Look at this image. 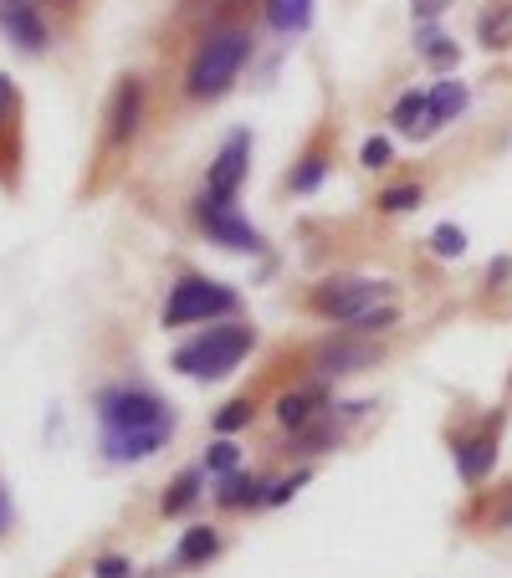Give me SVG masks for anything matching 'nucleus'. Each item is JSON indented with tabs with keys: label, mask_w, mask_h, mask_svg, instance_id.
<instances>
[{
	"label": "nucleus",
	"mask_w": 512,
	"mask_h": 578,
	"mask_svg": "<svg viewBox=\"0 0 512 578\" xmlns=\"http://www.w3.org/2000/svg\"><path fill=\"white\" fill-rule=\"evenodd\" d=\"M251 57V36L246 31H216L200 41V52L190 57V72H185V87L190 98H221L226 87L236 82V72L246 67Z\"/></svg>",
	"instance_id": "obj_1"
},
{
	"label": "nucleus",
	"mask_w": 512,
	"mask_h": 578,
	"mask_svg": "<svg viewBox=\"0 0 512 578\" xmlns=\"http://www.w3.org/2000/svg\"><path fill=\"white\" fill-rule=\"evenodd\" d=\"M256 348V333L246 323H226V328H205L200 338H190L185 348H175V369L190 379H221L231 374L246 353Z\"/></svg>",
	"instance_id": "obj_2"
},
{
	"label": "nucleus",
	"mask_w": 512,
	"mask_h": 578,
	"mask_svg": "<svg viewBox=\"0 0 512 578\" xmlns=\"http://www.w3.org/2000/svg\"><path fill=\"white\" fill-rule=\"evenodd\" d=\"M236 292L210 282V277H185L169 287V302H164V328H185V323H205V318H226L236 313Z\"/></svg>",
	"instance_id": "obj_3"
},
{
	"label": "nucleus",
	"mask_w": 512,
	"mask_h": 578,
	"mask_svg": "<svg viewBox=\"0 0 512 578\" xmlns=\"http://www.w3.org/2000/svg\"><path fill=\"white\" fill-rule=\"evenodd\" d=\"M98 420L103 430H164L175 435V415L164 399H154L149 389H108L98 399Z\"/></svg>",
	"instance_id": "obj_4"
},
{
	"label": "nucleus",
	"mask_w": 512,
	"mask_h": 578,
	"mask_svg": "<svg viewBox=\"0 0 512 578\" xmlns=\"http://www.w3.org/2000/svg\"><path fill=\"white\" fill-rule=\"evenodd\" d=\"M200 226H205V236L216 241V246H226V251H262V236H256V226L246 215H236L231 210V200H216V195H200Z\"/></svg>",
	"instance_id": "obj_5"
},
{
	"label": "nucleus",
	"mask_w": 512,
	"mask_h": 578,
	"mask_svg": "<svg viewBox=\"0 0 512 578\" xmlns=\"http://www.w3.org/2000/svg\"><path fill=\"white\" fill-rule=\"evenodd\" d=\"M379 302H384V282H364V277L328 282V287H318V297H313L318 313L344 318V323H354L359 313H369V307H379Z\"/></svg>",
	"instance_id": "obj_6"
},
{
	"label": "nucleus",
	"mask_w": 512,
	"mask_h": 578,
	"mask_svg": "<svg viewBox=\"0 0 512 578\" xmlns=\"http://www.w3.org/2000/svg\"><path fill=\"white\" fill-rule=\"evenodd\" d=\"M246 164H251V133L236 128L231 139L221 144V154H216V164H210V174H205V195L231 200V195L241 190V180H246Z\"/></svg>",
	"instance_id": "obj_7"
},
{
	"label": "nucleus",
	"mask_w": 512,
	"mask_h": 578,
	"mask_svg": "<svg viewBox=\"0 0 512 578\" xmlns=\"http://www.w3.org/2000/svg\"><path fill=\"white\" fill-rule=\"evenodd\" d=\"M0 31H6L21 52H41L47 47V21L31 0H0Z\"/></svg>",
	"instance_id": "obj_8"
},
{
	"label": "nucleus",
	"mask_w": 512,
	"mask_h": 578,
	"mask_svg": "<svg viewBox=\"0 0 512 578\" xmlns=\"http://www.w3.org/2000/svg\"><path fill=\"white\" fill-rule=\"evenodd\" d=\"M164 430H103V456L108 461H149L164 451Z\"/></svg>",
	"instance_id": "obj_9"
},
{
	"label": "nucleus",
	"mask_w": 512,
	"mask_h": 578,
	"mask_svg": "<svg viewBox=\"0 0 512 578\" xmlns=\"http://www.w3.org/2000/svg\"><path fill=\"white\" fill-rule=\"evenodd\" d=\"M466 103H472L466 82H456V77L436 82V87H431V98H425V123H420V133H431V128H441V123L461 118V113H466Z\"/></svg>",
	"instance_id": "obj_10"
},
{
	"label": "nucleus",
	"mask_w": 512,
	"mask_h": 578,
	"mask_svg": "<svg viewBox=\"0 0 512 578\" xmlns=\"http://www.w3.org/2000/svg\"><path fill=\"white\" fill-rule=\"evenodd\" d=\"M374 364V348L369 343H354V338H333L318 348V369L323 374H359Z\"/></svg>",
	"instance_id": "obj_11"
},
{
	"label": "nucleus",
	"mask_w": 512,
	"mask_h": 578,
	"mask_svg": "<svg viewBox=\"0 0 512 578\" xmlns=\"http://www.w3.org/2000/svg\"><path fill=\"white\" fill-rule=\"evenodd\" d=\"M139 113H144V87L134 77H123V87L113 93L108 133H113V139H134V133H139Z\"/></svg>",
	"instance_id": "obj_12"
},
{
	"label": "nucleus",
	"mask_w": 512,
	"mask_h": 578,
	"mask_svg": "<svg viewBox=\"0 0 512 578\" xmlns=\"http://www.w3.org/2000/svg\"><path fill=\"white\" fill-rule=\"evenodd\" d=\"M492 461H497L492 435H477V440H466V446L456 451V471H461V481H482V476H492Z\"/></svg>",
	"instance_id": "obj_13"
},
{
	"label": "nucleus",
	"mask_w": 512,
	"mask_h": 578,
	"mask_svg": "<svg viewBox=\"0 0 512 578\" xmlns=\"http://www.w3.org/2000/svg\"><path fill=\"white\" fill-rule=\"evenodd\" d=\"M318 405H323V389H297V394H282V399H277V420H282L287 430H308V420L318 415Z\"/></svg>",
	"instance_id": "obj_14"
},
{
	"label": "nucleus",
	"mask_w": 512,
	"mask_h": 578,
	"mask_svg": "<svg viewBox=\"0 0 512 578\" xmlns=\"http://www.w3.org/2000/svg\"><path fill=\"white\" fill-rule=\"evenodd\" d=\"M477 36H482V47H497V52L512 47V0H492L477 21Z\"/></svg>",
	"instance_id": "obj_15"
},
{
	"label": "nucleus",
	"mask_w": 512,
	"mask_h": 578,
	"mask_svg": "<svg viewBox=\"0 0 512 578\" xmlns=\"http://www.w3.org/2000/svg\"><path fill=\"white\" fill-rule=\"evenodd\" d=\"M221 507H256V502H267V492H262V481L256 476H241V471H231V476H221Z\"/></svg>",
	"instance_id": "obj_16"
},
{
	"label": "nucleus",
	"mask_w": 512,
	"mask_h": 578,
	"mask_svg": "<svg viewBox=\"0 0 512 578\" xmlns=\"http://www.w3.org/2000/svg\"><path fill=\"white\" fill-rule=\"evenodd\" d=\"M267 21H272L277 31H308L313 0H267Z\"/></svg>",
	"instance_id": "obj_17"
},
{
	"label": "nucleus",
	"mask_w": 512,
	"mask_h": 578,
	"mask_svg": "<svg viewBox=\"0 0 512 578\" xmlns=\"http://www.w3.org/2000/svg\"><path fill=\"white\" fill-rule=\"evenodd\" d=\"M216 548H221L216 527H190L180 538V563H205V558H216Z\"/></svg>",
	"instance_id": "obj_18"
},
{
	"label": "nucleus",
	"mask_w": 512,
	"mask_h": 578,
	"mask_svg": "<svg viewBox=\"0 0 512 578\" xmlns=\"http://www.w3.org/2000/svg\"><path fill=\"white\" fill-rule=\"evenodd\" d=\"M420 57L431 62V67H456V41L425 26V31H420Z\"/></svg>",
	"instance_id": "obj_19"
},
{
	"label": "nucleus",
	"mask_w": 512,
	"mask_h": 578,
	"mask_svg": "<svg viewBox=\"0 0 512 578\" xmlns=\"http://www.w3.org/2000/svg\"><path fill=\"white\" fill-rule=\"evenodd\" d=\"M323 174H328V159H323V154H308L303 164L292 169V180H287V185H292L297 195H313V190L323 185Z\"/></svg>",
	"instance_id": "obj_20"
},
{
	"label": "nucleus",
	"mask_w": 512,
	"mask_h": 578,
	"mask_svg": "<svg viewBox=\"0 0 512 578\" xmlns=\"http://www.w3.org/2000/svg\"><path fill=\"white\" fill-rule=\"evenodd\" d=\"M200 476H205V471H185L175 486H169V497H164V512H169V517H180V512L200 497Z\"/></svg>",
	"instance_id": "obj_21"
},
{
	"label": "nucleus",
	"mask_w": 512,
	"mask_h": 578,
	"mask_svg": "<svg viewBox=\"0 0 512 578\" xmlns=\"http://www.w3.org/2000/svg\"><path fill=\"white\" fill-rule=\"evenodd\" d=\"M390 123H395V128H405V133H410V128H420V123H425V93H405V98L395 103Z\"/></svg>",
	"instance_id": "obj_22"
},
{
	"label": "nucleus",
	"mask_w": 512,
	"mask_h": 578,
	"mask_svg": "<svg viewBox=\"0 0 512 578\" xmlns=\"http://www.w3.org/2000/svg\"><path fill=\"white\" fill-rule=\"evenodd\" d=\"M415 205H420V185H395V190L379 195V210H384V215H405V210H415Z\"/></svg>",
	"instance_id": "obj_23"
},
{
	"label": "nucleus",
	"mask_w": 512,
	"mask_h": 578,
	"mask_svg": "<svg viewBox=\"0 0 512 578\" xmlns=\"http://www.w3.org/2000/svg\"><path fill=\"white\" fill-rule=\"evenodd\" d=\"M431 251H436V256H446V261L466 256V231H461V226H436V236H431Z\"/></svg>",
	"instance_id": "obj_24"
},
{
	"label": "nucleus",
	"mask_w": 512,
	"mask_h": 578,
	"mask_svg": "<svg viewBox=\"0 0 512 578\" xmlns=\"http://www.w3.org/2000/svg\"><path fill=\"white\" fill-rule=\"evenodd\" d=\"M251 425V399H231V405L216 415V430L221 435H236V430H246Z\"/></svg>",
	"instance_id": "obj_25"
},
{
	"label": "nucleus",
	"mask_w": 512,
	"mask_h": 578,
	"mask_svg": "<svg viewBox=\"0 0 512 578\" xmlns=\"http://www.w3.org/2000/svg\"><path fill=\"white\" fill-rule=\"evenodd\" d=\"M395 318H400L395 307H369V313H359V318H354V328L369 338V333H384V328H395Z\"/></svg>",
	"instance_id": "obj_26"
},
{
	"label": "nucleus",
	"mask_w": 512,
	"mask_h": 578,
	"mask_svg": "<svg viewBox=\"0 0 512 578\" xmlns=\"http://www.w3.org/2000/svg\"><path fill=\"white\" fill-rule=\"evenodd\" d=\"M236 446H231V440H216V446H210V456H205V471H216V476H231L236 471Z\"/></svg>",
	"instance_id": "obj_27"
},
{
	"label": "nucleus",
	"mask_w": 512,
	"mask_h": 578,
	"mask_svg": "<svg viewBox=\"0 0 512 578\" xmlns=\"http://www.w3.org/2000/svg\"><path fill=\"white\" fill-rule=\"evenodd\" d=\"M390 159H395L390 139H364V149H359V164H364V169H384Z\"/></svg>",
	"instance_id": "obj_28"
},
{
	"label": "nucleus",
	"mask_w": 512,
	"mask_h": 578,
	"mask_svg": "<svg viewBox=\"0 0 512 578\" xmlns=\"http://www.w3.org/2000/svg\"><path fill=\"white\" fill-rule=\"evenodd\" d=\"M308 476H313V471H297V476H287V481H277V486H267V502H272V507H282V502H292V497H297V486H303Z\"/></svg>",
	"instance_id": "obj_29"
},
{
	"label": "nucleus",
	"mask_w": 512,
	"mask_h": 578,
	"mask_svg": "<svg viewBox=\"0 0 512 578\" xmlns=\"http://www.w3.org/2000/svg\"><path fill=\"white\" fill-rule=\"evenodd\" d=\"M451 6V0H410V11H415V21H436L441 11Z\"/></svg>",
	"instance_id": "obj_30"
},
{
	"label": "nucleus",
	"mask_w": 512,
	"mask_h": 578,
	"mask_svg": "<svg viewBox=\"0 0 512 578\" xmlns=\"http://www.w3.org/2000/svg\"><path fill=\"white\" fill-rule=\"evenodd\" d=\"M98 578H128V563H123V558H103V563H98Z\"/></svg>",
	"instance_id": "obj_31"
},
{
	"label": "nucleus",
	"mask_w": 512,
	"mask_h": 578,
	"mask_svg": "<svg viewBox=\"0 0 512 578\" xmlns=\"http://www.w3.org/2000/svg\"><path fill=\"white\" fill-rule=\"evenodd\" d=\"M11 98H16V87H11V77H0V113L11 108Z\"/></svg>",
	"instance_id": "obj_32"
},
{
	"label": "nucleus",
	"mask_w": 512,
	"mask_h": 578,
	"mask_svg": "<svg viewBox=\"0 0 512 578\" xmlns=\"http://www.w3.org/2000/svg\"><path fill=\"white\" fill-rule=\"evenodd\" d=\"M507 272H512V261H492V266H487V282H502Z\"/></svg>",
	"instance_id": "obj_33"
},
{
	"label": "nucleus",
	"mask_w": 512,
	"mask_h": 578,
	"mask_svg": "<svg viewBox=\"0 0 512 578\" xmlns=\"http://www.w3.org/2000/svg\"><path fill=\"white\" fill-rule=\"evenodd\" d=\"M11 527V502H6V492H0V532Z\"/></svg>",
	"instance_id": "obj_34"
}]
</instances>
